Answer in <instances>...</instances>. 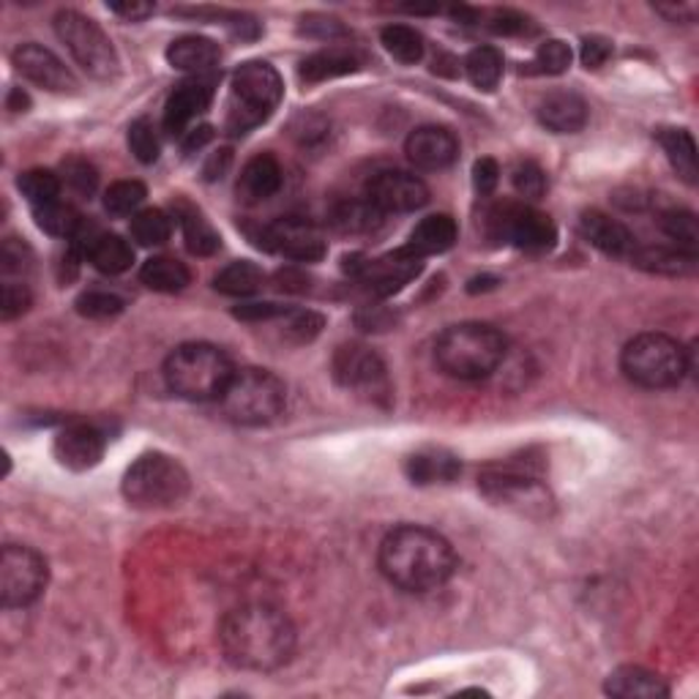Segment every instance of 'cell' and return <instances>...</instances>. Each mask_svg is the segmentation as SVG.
<instances>
[{
  "instance_id": "cell-1",
  "label": "cell",
  "mask_w": 699,
  "mask_h": 699,
  "mask_svg": "<svg viewBox=\"0 0 699 699\" xmlns=\"http://www.w3.org/2000/svg\"><path fill=\"white\" fill-rule=\"evenodd\" d=\"M227 662L251 673H273L295 653V626L279 606L244 604L227 612L219 626Z\"/></svg>"
},
{
  "instance_id": "cell-2",
  "label": "cell",
  "mask_w": 699,
  "mask_h": 699,
  "mask_svg": "<svg viewBox=\"0 0 699 699\" xmlns=\"http://www.w3.org/2000/svg\"><path fill=\"white\" fill-rule=\"evenodd\" d=\"M377 563L391 584L408 593H427L451 580L456 555L440 533L421 525H402L383 538Z\"/></svg>"
},
{
  "instance_id": "cell-3",
  "label": "cell",
  "mask_w": 699,
  "mask_h": 699,
  "mask_svg": "<svg viewBox=\"0 0 699 699\" xmlns=\"http://www.w3.org/2000/svg\"><path fill=\"white\" fill-rule=\"evenodd\" d=\"M506 336L486 323H460L440 334L434 361L456 380L490 377L506 358Z\"/></svg>"
},
{
  "instance_id": "cell-4",
  "label": "cell",
  "mask_w": 699,
  "mask_h": 699,
  "mask_svg": "<svg viewBox=\"0 0 699 699\" xmlns=\"http://www.w3.org/2000/svg\"><path fill=\"white\" fill-rule=\"evenodd\" d=\"M233 364L225 350L208 342H189L175 347L164 364V380L170 391L192 402L219 399L233 377Z\"/></svg>"
},
{
  "instance_id": "cell-5",
  "label": "cell",
  "mask_w": 699,
  "mask_h": 699,
  "mask_svg": "<svg viewBox=\"0 0 699 699\" xmlns=\"http://www.w3.org/2000/svg\"><path fill=\"white\" fill-rule=\"evenodd\" d=\"M222 412L244 427H262L282 416L288 405V388L268 369H235L219 397Z\"/></svg>"
},
{
  "instance_id": "cell-6",
  "label": "cell",
  "mask_w": 699,
  "mask_h": 699,
  "mask_svg": "<svg viewBox=\"0 0 699 699\" xmlns=\"http://www.w3.org/2000/svg\"><path fill=\"white\" fill-rule=\"evenodd\" d=\"M689 350L667 334H639L623 347L621 369L639 388H673L689 375Z\"/></svg>"
},
{
  "instance_id": "cell-7",
  "label": "cell",
  "mask_w": 699,
  "mask_h": 699,
  "mask_svg": "<svg viewBox=\"0 0 699 699\" xmlns=\"http://www.w3.org/2000/svg\"><path fill=\"white\" fill-rule=\"evenodd\" d=\"M282 77L266 61H249L235 72L230 90V112L227 129L233 135H246L255 126L266 123L282 101Z\"/></svg>"
},
{
  "instance_id": "cell-8",
  "label": "cell",
  "mask_w": 699,
  "mask_h": 699,
  "mask_svg": "<svg viewBox=\"0 0 699 699\" xmlns=\"http://www.w3.org/2000/svg\"><path fill=\"white\" fill-rule=\"evenodd\" d=\"M189 492V475L168 454H146L123 475V495L137 508H168Z\"/></svg>"
},
{
  "instance_id": "cell-9",
  "label": "cell",
  "mask_w": 699,
  "mask_h": 699,
  "mask_svg": "<svg viewBox=\"0 0 699 699\" xmlns=\"http://www.w3.org/2000/svg\"><path fill=\"white\" fill-rule=\"evenodd\" d=\"M55 33L72 58L96 79H112L118 74V53L107 33L90 17L79 11H61L55 17Z\"/></svg>"
},
{
  "instance_id": "cell-10",
  "label": "cell",
  "mask_w": 699,
  "mask_h": 699,
  "mask_svg": "<svg viewBox=\"0 0 699 699\" xmlns=\"http://www.w3.org/2000/svg\"><path fill=\"white\" fill-rule=\"evenodd\" d=\"M47 560L31 547L9 544L0 555V601L3 606H28L47 588Z\"/></svg>"
},
{
  "instance_id": "cell-11",
  "label": "cell",
  "mask_w": 699,
  "mask_h": 699,
  "mask_svg": "<svg viewBox=\"0 0 699 699\" xmlns=\"http://www.w3.org/2000/svg\"><path fill=\"white\" fill-rule=\"evenodd\" d=\"M492 227L501 240L525 251H547L558 240V227L547 214L527 205H503L492 214Z\"/></svg>"
},
{
  "instance_id": "cell-12",
  "label": "cell",
  "mask_w": 699,
  "mask_h": 699,
  "mask_svg": "<svg viewBox=\"0 0 699 699\" xmlns=\"http://www.w3.org/2000/svg\"><path fill=\"white\" fill-rule=\"evenodd\" d=\"M358 260L361 257H353V266H347V271H353L361 282L369 284V290L375 295H394L405 284H410L423 268L421 257L412 255L408 246L399 251H391L386 257H377V260Z\"/></svg>"
},
{
  "instance_id": "cell-13",
  "label": "cell",
  "mask_w": 699,
  "mask_h": 699,
  "mask_svg": "<svg viewBox=\"0 0 699 699\" xmlns=\"http://www.w3.org/2000/svg\"><path fill=\"white\" fill-rule=\"evenodd\" d=\"M257 246L268 251H279V255L298 262H314L325 255V240L318 227L309 225L307 219H295V216L262 227L260 235H257Z\"/></svg>"
},
{
  "instance_id": "cell-14",
  "label": "cell",
  "mask_w": 699,
  "mask_h": 699,
  "mask_svg": "<svg viewBox=\"0 0 699 699\" xmlns=\"http://www.w3.org/2000/svg\"><path fill=\"white\" fill-rule=\"evenodd\" d=\"M334 377L345 388L369 394V397H386L388 394L386 364L375 350L364 345H345L336 350Z\"/></svg>"
},
{
  "instance_id": "cell-15",
  "label": "cell",
  "mask_w": 699,
  "mask_h": 699,
  "mask_svg": "<svg viewBox=\"0 0 699 699\" xmlns=\"http://www.w3.org/2000/svg\"><path fill=\"white\" fill-rule=\"evenodd\" d=\"M366 200L383 214H410L429 203V189L421 178L405 170H383L369 181Z\"/></svg>"
},
{
  "instance_id": "cell-16",
  "label": "cell",
  "mask_w": 699,
  "mask_h": 699,
  "mask_svg": "<svg viewBox=\"0 0 699 699\" xmlns=\"http://www.w3.org/2000/svg\"><path fill=\"white\" fill-rule=\"evenodd\" d=\"M11 61H14L17 72L25 79H31V83H36L39 88H47L53 94H68V90L77 88V79L63 66L58 55L39 47V44H22V47L14 50Z\"/></svg>"
},
{
  "instance_id": "cell-17",
  "label": "cell",
  "mask_w": 699,
  "mask_h": 699,
  "mask_svg": "<svg viewBox=\"0 0 699 699\" xmlns=\"http://www.w3.org/2000/svg\"><path fill=\"white\" fill-rule=\"evenodd\" d=\"M72 240L83 255L90 257V262L101 273H110V277L129 271L131 262H135V251L120 235L101 233L96 225H85V219Z\"/></svg>"
},
{
  "instance_id": "cell-18",
  "label": "cell",
  "mask_w": 699,
  "mask_h": 699,
  "mask_svg": "<svg viewBox=\"0 0 699 699\" xmlns=\"http://www.w3.org/2000/svg\"><path fill=\"white\" fill-rule=\"evenodd\" d=\"M408 159L418 170L427 173H438V170L451 168L460 157V142H456L454 131L445 126H421L408 137Z\"/></svg>"
},
{
  "instance_id": "cell-19",
  "label": "cell",
  "mask_w": 699,
  "mask_h": 699,
  "mask_svg": "<svg viewBox=\"0 0 699 699\" xmlns=\"http://www.w3.org/2000/svg\"><path fill=\"white\" fill-rule=\"evenodd\" d=\"M481 490L486 497L506 506H544L547 492L541 490L536 478L514 467H490L481 475Z\"/></svg>"
},
{
  "instance_id": "cell-20",
  "label": "cell",
  "mask_w": 699,
  "mask_h": 699,
  "mask_svg": "<svg viewBox=\"0 0 699 699\" xmlns=\"http://www.w3.org/2000/svg\"><path fill=\"white\" fill-rule=\"evenodd\" d=\"M105 449V434L96 427H90V423H74V427H66L55 438V456H58L63 467L77 470V473L99 465Z\"/></svg>"
},
{
  "instance_id": "cell-21",
  "label": "cell",
  "mask_w": 699,
  "mask_h": 699,
  "mask_svg": "<svg viewBox=\"0 0 699 699\" xmlns=\"http://www.w3.org/2000/svg\"><path fill=\"white\" fill-rule=\"evenodd\" d=\"M211 99H214V79L197 77L178 85L164 107V126L170 135H183L194 118L208 110Z\"/></svg>"
},
{
  "instance_id": "cell-22",
  "label": "cell",
  "mask_w": 699,
  "mask_h": 699,
  "mask_svg": "<svg viewBox=\"0 0 699 699\" xmlns=\"http://www.w3.org/2000/svg\"><path fill=\"white\" fill-rule=\"evenodd\" d=\"M580 230L595 249H601L610 257H632L634 249H637V240H634L632 230L617 219H612V216L601 214V211L582 214Z\"/></svg>"
},
{
  "instance_id": "cell-23",
  "label": "cell",
  "mask_w": 699,
  "mask_h": 699,
  "mask_svg": "<svg viewBox=\"0 0 699 699\" xmlns=\"http://www.w3.org/2000/svg\"><path fill=\"white\" fill-rule=\"evenodd\" d=\"M538 120L555 135H577L588 123V105L582 96L558 90V94L544 96L538 105Z\"/></svg>"
},
{
  "instance_id": "cell-24",
  "label": "cell",
  "mask_w": 699,
  "mask_h": 699,
  "mask_svg": "<svg viewBox=\"0 0 699 699\" xmlns=\"http://www.w3.org/2000/svg\"><path fill=\"white\" fill-rule=\"evenodd\" d=\"M282 168L271 153L249 159L238 178V197L244 203H262L282 189Z\"/></svg>"
},
{
  "instance_id": "cell-25",
  "label": "cell",
  "mask_w": 699,
  "mask_h": 699,
  "mask_svg": "<svg viewBox=\"0 0 699 699\" xmlns=\"http://www.w3.org/2000/svg\"><path fill=\"white\" fill-rule=\"evenodd\" d=\"M405 473L412 484H451L462 473L460 460L445 449H423L405 460Z\"/></svg>"
},
{
  "instance_id": "cell-26",
  "label": "cell",
  "mask_w": 699,
  "mask_h": 699,
  "mask_svg": "<svg viewBox=\"0 0 699 699\" xmlns=\"http://www.w3.org/2000/svg\"><path fill=\"white\" fill-rule=\"evenodd\" d=\"M606 695L621 697V699H662L669 695V686L658 678L656 673L645 667H617L615 673L606 678Z\"/></svg>"
},
{
  "instance_id": "cell-27",
  "label": "cell",
  "mask_w": 699,
  "mask_h": 699,
  "mask_svg": "<svg viewBox=\"0 0 699 699\" xmlns=\"http://www.w3.org/2000/svg\"><path fill=\"white\" fill-rule=\"evenodd\" d=\"M361 63H364V58L350 47L320 50V53L301 61V79L303 83H325V79H336L358 72Z\"/></svg>"
},
{
  "instance_id": "cell-28",
  "label": "cell",
  "mask_w": 699,
  "mask_h": 699,
  "mask_svg": "<svg viewBox=\"0 0 699 699\" xmlns=\"http://www.w3.org/2000/svg\"><path fill=\"white\" fill-rule=\"evenodd\" d=\"M456 244V222L449 214H434L427 216L416 225V230L410 233L408 249L412 255L423 257L429 255H443L451 246Z\"/></svg>"
},
{
  "instance_id": "cell-29",
  "label": "cell",
  "mask_w": 699,
  "mask_h": 699,
  "mask_svg": "<svg viewBox=\"0 0 699 699\" xmlns=\"http://www.w3.org/2000/svg\"><path fill=\"white\" fill-rule=\"evenodd\" d=\"M632 262L642 271L662 273V277H686L697 268V255L678 249V246H637Z\"/></svg>"
},
{
  "instance_id": "cell-30",
  "label": "cell",
  "mask_w": 699,
  "mask_h": 699,
  "mask_svg": "<svg viewBox=\"0 0 699 699\" xmlns=\"http://www.w3.org/2000/svg\"><path fill=\"white\" fill-rule=\"evenodd\" d=\"M222 58L219 44L205 36H183L168 47V61L181 72H208Z\"/></svg>"
},
{
  "instance_id": "cell-31",
  "label": "cell",
  "mask_w": 699,
  "mask_h": 699,
  "mask_svg": "<svg viewBox=\"0 0 699 699\" xmlns=\"http://www.w3.org/2000/svg\"><path fill=\"white\" fill-rule=\"evenodd\" d=\"M658 142H662L664 153H667L675 173L684 178L689 186H695L699 178L695 137H691L686 129H662L658 131Z\"/></svg>"
},
{
  "instance_id": "cell-32",
  "label": "cell",
  "mask_w": 699,
  "mask_h": 699,
  "mask_svg": "<svg viewBox=\"0 0 699 699\" xmlns=\"http://www.w3.org/2000/svg\"><path fill=\"white\" fill-rule=\"evenodd\" d=\"M175 216H178V222H181L183 240H186V249L192 251V255L208 257V255H214V251H219V246H222L219 233L214 230V225H211V222L205 219V216L200 214L197 208L181 205Z\"/></svg>"
},
{
  "instance_id": "cell-33",
  "label": "cell",
  "mask_w": 699,
  "mask_h": 699,
  "mask_svg": "<svg viewBox=\"0 0 699 699\" xmlns=\"http://www.w3.org/2000/svg\"><path fill=\"white\" fill-rule=\"evenodd\" d=\"M140 279L146 288L157 292H181L192 282V273L175 257H151V260L142 266Z\"/></svg>"
},
{
  "instance_id": "cell-34",
  "label": "cell",
  "mask_w": 699,
  "mask_h": 699,
  "mask_svg": "<svg viewBox=\"0 0 699 699\" xmlns=\"http://www.w3.org/2000/svg\"><path fill=\"white\" fill-rule=\"evenodd\" d=\"M262 282H266V273H262L260 266H255V262L249 260H235L216 273L214 288L225 292V295L246 298L255 295V292L262 288Z\"/></svg>"
},
{
  "instance_id": "cell-35",
  "label": "cell",
  "mask_w": 699,
  "mask_h": 699,
  "mask_svg": "<svg viewBox=\"0 0 699 699\" xmlns=\"http://www.w3.org/2000/svg\"><path fill=\"white\" fill-rule=\"evenodd\" d=\"M331 222L342 233H372L383 225V211L369 200H347L336 205Z\"/></svg>"
},
{
  "instance_id": "cell-36",
  "label": "cell",
  "mask_w": 699,
  "mask_h": 699,
  "mask_svg": "<svg viewBox=\"0 0 699 699\" xmlns=\"http://www.w3.org/2000/svg\"><path fill=\"white\" fill-rule=\"evenodd\" d=\"M467 77L475 88L495 90L503 77V55L495 47H475L465 61Z\"/></svg>"
},
{
  "instance_id": "cell-37",
  "label": "cell",
  "mask_w": 699,
  "mask_h": 699,
  "mask_svg": "<svg viewBox=\"0 0 699 699\" xmlns=\"http://www.w3.org/2000/svg\"><path fill=\"white\" fill-rule=\"evenodd\" d=\"M33 216H36V225L42 227L44 233L55 235V238H74V233L83 225V216H79L72 205L61 203V200L33 208Z\"/></svg>"
},
{
  "instance_id": "cell-38",
  "label": "cell",
  "mask_w": 699,
  "mask_h": 699,
  "mask_svg": "<svg viewBox=\"0 0 699 699\" xmlns=\"http://www.w3.org/2000/svg\"><path fill=\"white\" fill-rule=\"evenodd\" d=\"M383 47L399 63H418L423 58V36L410 25H388L380 33Z\"/></svg>"
},
{
  "instance_id": "cell-39",
  "label": "cell",
  "mask_w": 699,
  "mask_h": 699,
  "mask_svg": "<svg viewBox=\"0 0 699 699\" xmlns=\"http://www.w3.org/2000/svg\"><path fill=\"white\" fill-rule=\"evenodd\" d=\"M131 235H135V240L140 246H162L173 235V219L159 208L140 211L131 219Z\"/></svg>"
},
{
  "instance_id": "cell-40",
  "label": "cell",
  "mask_w": 699,
  "mask_h": 699,
  "mask_svg": "<svg viewBox=\"0 0 699 699\" xmlns=\"http://www.w3.org/2000/svg\"><path fill=\"white\" fill-rule=\"evenodd\" d=\"M662 230L667 233V238L673 240L678 249L689 251V255H697V246H699V225H697V216L691 211H667L662 214Z\"/></svg>"
},
{
  "instance_id": "cell-41",
  "label": "cell",
  "mask_w": 699,
  "mask_h": 699,
  "mask_svg": "<svg viewBox=\"0 0 699 699\" xmlns=\"http://www.w3.org/2000/svg\"><path fill=\"white\" fill-rule=\"evenodd\" d=\"M17 186H20L22 197H25L33 208H39V205H47L58 200L61 178L50 173V170H28V173L20 175Z\"/></svg>"
},
{
  "instance_id": "cell-42",
  "label": "cell",
  "mask_w": 699,
  "mask_h": 699,
  "mask_svg": "<svg viewBox=\"0 0 699 699\" xmlns=\"http://www.w3.org/2000/svg\"><path fill=\"white\" fill-rule=\"evenodd\" d=\"M146 186L140 181H118L107 189L105 208L112 216L140 214V205L146 203Z\"/></svg>"
},
{
  "instance_id": "cell-43",
  "label": "cell",
  "mask_w": 699,
  "mask_h": 699,
  "mask_svg": "<svg viewBox=\"0 0 699 699\" xmlns=\"http://www.w3.org/2000/svg\"><path fill=\"white\" fill-rule=\"evenodd\" d=\"M129 151L135 153L137 162L142 164H153L159 159V137L148 118L135 120V123L129 126Z\"/></svg>"
},
{
  "instance_id": "cell-44",
  "label": "cell",
  "mask_w": 699,
  "mask_h": 699,
  "mask_svg": "<svg viewBox=\"0 0 699 699\" xmlns=\"http://www.w3.org/2000/svg\"><path fill=\"white\" fill-rule=\"evenodd\" d=\"M77 312L83 318L90 320H107V318H116V314L123 312V301L112 292H99V290H90L85 295L77 298Z\"/></svg>"
},
{
  "instance_id": "cell-45",
  "label": "cell",
  "mask_w": 699,
  "mask_h": 699,
  "mask_svg": "<svg viewBox=\"0 0 699 699\" xmlns=\"http://www.w3.org/2000/svg\"><path fill=\"white\" fill-rule=\"evenodd\" d=\"M533 66L541 74H563L571 66V47L560 39H549L538 47Z\"/></svg>"
},
{
  "instance_id": "cell-46",
  "label": "cell",
  "mask_w": 699,
  "mask_h": 699,
  "mask_svg": "<svg viewBox=\"0 0 699 699\" xmlns=\"http://www.w3.org/2000/svg\"><path fill=\"white\" fill-rule=\"evenodd\" d=\"M514 186H517V192L523 194V197L541 200L544 194H547L549 181L547 173H544L536 162H519L517 168H514Z\"/></svg>"
},
{
  "instance_id": "cell-47",
  "label": "cell",
  "mask_w": 699,
  "mask_h": 699,
  "mask_svg": "<svg viewBox=\"0 0 699 699\" xmlns=\"http://www.w3.org/2000/svg\"><path fill=\"white\" fill-rule=\"evenodd\" d=\"M320 329H323V318H320V314L292 312V309H288V314H284V336L298 342V345L312 342L314 336L320 334Z\"/></svg>"
},
{
  "instance_id": "cell-48",
  "label": "cell",
  "mask_w": 699,
  "mask_h": 699,
  "mask_svg": "<svg viewBox=\"0 0 699 699\" xmlns=\"http://www.w3.org/2000/svg\"><path fill=\"white\" fill-rule=\"evenodd\" d=\"M63 181L74 189L77 194H94L96 192V183H99V175H96L94 164H88L85 159H68L63 164Z\"/></svg>"
},
{
  "instance_id": "cell-49",
  "label": "cell",
  "mask_w": 699,
  "mask_h": 699,
  "mask_svg": "<svg viewBox=\"0 0 699 699\" xmlns=\"http://www.w3.org/2000/svg\"><path fill=\"white\" fill-rule=\"evenodd\" d=\"M28 307H31V290H28V284L6 279L3 298H0V314H3V320H14L17 314L28 312Z\"/></svg>"
},
{
  "instance_id": "cell-50",
  "label": "cell",
  "mask_w": 699,
  "mask_h": 699,
  "mask_svg": "<svg viewBox=\"0 0 699 699\" xmlns=\"http://www.w3.org/2000/svg\"><path fill=\"white\" fill-rule=\"evenodd\" d=\"M28 260H31V255H28V249L20 244V240L14 238L3 240V249H0V266H3L6 277H9V273L25 271Z\"/></svg>"
},
{
  "instance_id": "cell-51",
  "label": "cell",
  "mask_w": 699,
  "mask_h": 699,
  "mask_svg": "<svg viewBox=\"0 0 699 699\" xmlns=\"http://www.w3.org/2000/svg\"><path fill=\"white\" fill-rule=\"evenodd\" d=\"M612 55V42L604 36H590L582 42L584 68H601Z\"/></svg>"
},
{
  "instance_id": "cell-52",
  "label": "cell",
  "mask_w": 699,
  "mask_h": 699,
  "mask_svg": "<svg viewBox=\"0 0 699 699\" xmlns=\"http://www.w3.org/2000/svg\"><path fill=\"white\" fill-rule=\"evenodd\" d=\"M501 181V168H497L495 159H478L473 168V183L478 194H492Z\"/></svg>"
},
{
  "instance_id": "cell-53",
  "label": "cell",
  "mask_w": 699,
  "mask_h": 699,
  "mask_svg": "<svg viewBox=\"0 0 699 699\" xmlns=\"http://www.w3.org/2000/svg\"><path fill=\"white\" fill-rule=\"evenodd\" d=\"M301 31L307 33V36H314V39L345 36V28H342L340 20H334V17H307L301 25Z\"/></svg>"
},
{
  "instance_id": "cell-54",
  "label": "cell",
  "mask_w": 699,
  "mask_h": 699,
  "mask_svg": "<svg viewBox=\"0 0 699 699\" xmlns=\"http://www.w3.org/2000/svg\"><path fill=\"white\" fill-rule=\"evenodd\" d=\"M490 28L495 33H503V36H517V33L530 31V25H527V17L517 14V11H495L490 20Z\"/></svg>"
},
{
  "instance_id": "cell-55",
  "label": "cell",
  "mask_w": 699,
  "mask_h": 699,
  "mask_svg": "<svg viewBox=\"0 0 699 699\" xmlns=\"http://www.w3.org/2000/svg\"><path fill=\"white\" fill-rule=\"evenodd\" d=\"M288 309L277 307V303H246V307L235 309V318L240 320H273L284 318Z\"/></svg>"
},
{
  "instance_id": "cell-56",
  "label": "cell",
  "mask_w": 699,
  "mask_h": 699,
  "mask_svg": "<svg viewBox=\"0 0 699 699\" xmlns=\"http://www.w3.org/2000/svg\"><path fill=\"white\" fill-rule=\"evenodd\" d=\"M112 14L123 17L126 22H140L153 14V3H142V0H123V3H110Z\"/></svg>"
},
{
  "instance_id": "cell-57",
  "label": "cell",
  "mask_w": 699,
  "mask_h": 699,
  "mask_svg": "<svg viewBox=\"0 0 699 699\" xmlns=\"http://www.w3.org/2000/svg\"><path fill=\"white\" fill-rule=\"evenodd\" d=\"M397 323V318H394L388 309H380V307H372V309H364V312L358 314V325L366 331H383V329H391V325Z\"/></svg>"
},
{
  "instance_id": "cell-58",
  "label": "cell",
  "mask_w": 699,
  "mask_h": 699,
  "mask_svg": "<svg viewBox=\"0 0 699 699\" xmlns=\"http://www.w3.org/2000/svg\"><path fill=\"white\" fill-rule=\"evenodd\" d=\"M656 11L658 14H664V17H669V20L673 22H684V20H695V14H697V9L695 6H689V3H680V6H656Z\"/></svg>"
},
{
  "instance_id": "cell-59",
  "label": "cell",
  "mask_w": 699,
  "mask_h": 699,
  "mask_svg": "<svg viewBox=\"0 0 699 699\" xmlns=\"http://www.w3.org/2000/svg\"><path fill=\"white\" fill-rule=\"evenodd\" d=\"M227 168H230V151H219L216 157H211L208 168H205V175L214 181V178H222L227 173Z\"/></svg>"
},
{
  "instance_id": "cell-60",
  "label": "cell",
  "mask_w": 699,
  "mask_h": 699,
  "mask_svg": "<svg viewBox=\"0 0 699 699\" xmlns=\"http://www.w3.org/2000/svg\"><path fill=\"white\" fill-rule=\"evenodd\" d=\"M211 137H214V129H211V126H200V129H194V131H189V140H186V151H194V148H203L205 142L211 140Z\"/></svg>"
},
{
  "instance_id": "cell-61",
  "label": "cell",
  "mask_w": 699,
  "mask_h": 699,
  "mask_svg": "<svg viewBox=\"0 0 699 699\" xmlns=\"http://www.w3.org/2000/svg\"><path fill=\"white\" fill-rule=\"evenodd\" d=\"M31 105V101H28V96L22 94V90H11V99H9V110H14V112H25V107Z\"/></svg>"
}]
</instances>
